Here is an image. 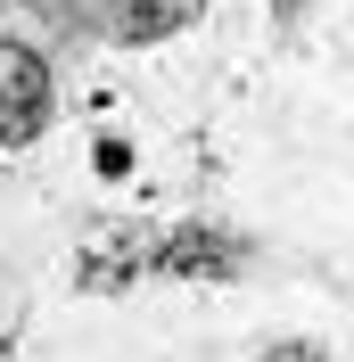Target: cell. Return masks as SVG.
Here are the masks:
<instances>
[{
	"instance_id": "6",
	"label": "cell",
	"mask_w": 354,
	"mask_h": 362,
	"mask_svg": "<svg viewBox=\"0 0 354 362\" xmlns=\"http://www.w3.org/2000/svg\"><path fill=\"white\" fill-rule=\"evenodd\" d=\"M264 362H330V354H321V346H313V338H280V346H272Z\"/></svg>"
},
{
	"instance_id": "4",
	"label": "cell",
	"mask_w": 354,
	"mask_h": 362,
	"mask_svg": "<svg viewBox=\"0 0 354 362\" xmlns=\"http://www.w3.org/2000/svg\"><path fill=\"white\" fill-rule=\"evenodd\" d=\"M0 17L25 25L33 42H83L91 33V0H0Z\"/></svg>"
},
{
	"instance_id": "3",
	"label": "cell",
	"mask_w": 354,
	"mask_h": 362,
	"mask_svg": "<svg viewBox=\"0 0 354 362\" xmlns=\"http://www.w3.org/2000/svg\"><path fill=\"white\" fill-rule=\"evenodd\" d=\"M156 264L181 272V280H222V272L247 264V239H231V230H173Z\"/></svg>"
},
{
	"instance_id": "2",
	"label": "cell",
	"mask_w": 354,
	"mask_h": 362,
	"mask_svg": "<svg viewBox=\"0 0 354 362\" xmlns=\"http://www.w3.org/2000/svg\"><path fill=\"white\" fill-rule=\"evenodd\" d=\"M206 17V0H91V25L124 49H149V42H173Z\"/></svg>"
},
{
	"instance_id": "1",
	"label": "cell",
	"mask_w": 354,
	"mask_h": 362,
	"mask_svg": "<svg viewBox=\"0 0 354 362\" xmlns=\"http://www.w3.org/2000/svg\"><path fill=\"white\" fill-rule=\"evenodd\" d=\"M50 107H58V90H50V58L33 42H0V148H25V140L50 132Z\"/></svg>"
},
{
	"instance_id": "8",
	"label": "cell",
	"mask_w": 354,
	"mask_h": 362,
	"mask_svg": "<svg viewBox=\"0 0 354 362\" xmlns=\"http://www.w3.org/2000/svg\"><path fill=\"white\" fill-rule=\"evenodd\" d=\"M272 8H297V0H272Z\"/></svg>"
},
{
	"instance_id": "7",
	"label": "cell",
	"mask_w": 354,
	"mask_h": 362,
	"mask_svg": "<svg viewBox=\"0 0 354 362\" xmlns=\"http://www.w3.org/2000/svg\"><path fill=\"white\" fill-rule=\"evenodd\" d=\"M8 338H17V288H0V354H8Z\"/></svg>"
},
{
	"instance_id": "5",
	"label": "cell",
	"mask_w": 354,
	"mask_h": 362,
	"mask_svg": "<svg viewBox=\"0 0 354 362\" xmlns=\"http://www.w3.org/2000/svg\"><path fill=\"white\" fill-rule=\"evenodd\" d=\"M140 264H149V255H140L132 230H99V247H91V264H83V288H124Z\"/></svg>"
}]
</instances>
